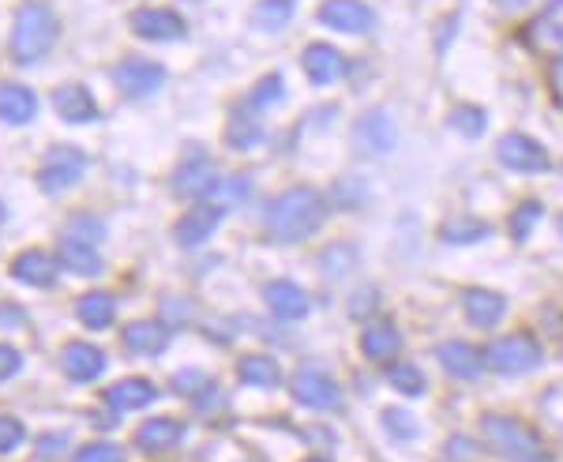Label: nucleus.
Listing matches in <instances>:
<instances>
[{"mask_svg": "<svg viewBox=\"0 0 563 462\" xmlns=\"http://www.w3.org/2000/svg\"><path fill=\"white\" fill-rule=\"evenodd\" d=\"M327 219V199L308 185L286 188L275 204L267 207V233L282 244L308 241Z\"/></svg>", "mask_w": 563, "mask_h": 462, "instance_id": "1", "label": "nucleus"}, {"mask_svg": "<svg viewBox=\"0 0 563 462\" xmlns=\"http://www.w3.org/2000/svg\"><path fill=\"white\" fill-rule=\"evenodd\" d=\"M57 15H53L49 4H42V0H26V4L15 12V26H12V57L20 61V65H34V61H42L45 53L53 50V42H57Z\"/></svg>", "mask_w": 563, "mask_h": 462, "instance_id": "2", "label": "nucleus"}, {"mask_svg": "<svg viewBox=\"0 0 563 462\" xmlns=\"http://www.w3.org/2000/svg\"><path fill=\"white\" fill-rule=\"evenodd\" d=\"M481 432H485V440L493 443V451H499V455L511 459V462H549L552 459L538 432H533L526 421L511 418V414H485V418H481Z\"/></svg>", "mask_w": 563, "mask_h": 462, "instance_id": "3", "label": "nucleus"}, {"mask_svg": "<svg viewBox=\"0 0 563 462\" xmlns=\"http://www.w3.org/2000/svg\"><path fill=\"white\" fill-rule=\"evenodd\" d=\"M485 365L499 376H522L541 365V346L530 334H504L485 350Z\"/></svg>", "mask_w": 563, "mask_h": 462, "instance_id": "4", "label": "nucleus"}, {"mask_svg": "<svg viewBox=\"0 0 563 462\" xmlns=\"http://www.w3.org/2000/svg\"><path fill=\"white\" fill-rule=\"evenodd\" d=\"M84 169H87V154L79 147H71V143H57V147L45 154V162L38 169V188L45 196H57L76 185V180L84 177Z\"/></svg>", "mask_w": 563, "mask_h": 462, "instance_id": "5", "label": "nucleus"}, {"mask_svg": "<svg viewBox=\"0 0 563 462\" xmlns=\"http://www.w3.org/2000/svg\"><path fill=\"white\" fill-rule=\"evenodd\" d=\"M496 158L504 162V169H511V174H549L552 169L549 151L522 132L504 135V140L496 143Z\"/></svg>", "mask_w": 563, "mask_h": 462, "instance_id": "6", "label": "nucleus"}, {"mask_svg": "<svg viewBox=\"0 0 563 462\" xmlns=\"http://www.w3.org/2000/svg\"><path fill=\"white\" fill-rule=\"evenodd\" d=\"M294 395L308 410H327V414L342 410V387L334 384V376L320 373V369H301L294 376Z\"/></svg>", "mask_w": 563, "mask_h": 462, "instance_id": "7", "label": "nucleus"}, {"mask_svg": "<svg viewBox=\"0 0 563 462\" xmlns=\"http://www.w3.org/2000/svg\"><path fill=\"white\" fill-rule=\"evenodd\" d=\"M316 20L342 34H368L376 26V12L365 0H323Z\"/></svg>", "mask_w": 563, "mask_h": 462, "instance_id": "8", "label": "nucleus"}, {"mask_svg": "<svg viewBox=\"0 0 563 462\" xmlns=\"http://www.w3.org/2000/svg\"><path fill=\"white\" fill-rule=\"evenodd\" d=\"M353 143H357L361 154L368 158H379V154H390L398 143V124L390 121V113L384 110H372L353 124Z\"/></svg>", "mask_w": 563, "mask_h": 462, "instance_id": "9", "label": "nucleus"}, {"mask_svg": "<svg viewBox=\"0 0 563 462\" xmlns=\"http://www.w3.org/2000/svg\"><path fill=\"white\" fill-rule=\"evenodd\" d=\"M113 84L129 98H147L154 90L166 87V68L154 65V61H143V57H129L113 68Z\"/></svg>", "mask_w": 563, "mask_h": 462, "instance_id": "10", "label": "nucleus"}, {"mask_svg": "<svg viewBox=\"0 0 563 462\" xmlns=\"http://www.w3.org/2000/svg\"><path fill=\"white\" fill-rule=\"evenodd\" d=\"M301 68L308 72V79H312L316 87H334L350 76V61L342 57L334 45H323V42L308 45L305 57H301Z\"/></svg>", "mask_w": 563, "mask_h": 462, "instance_id": "11", "label": "nucleus"}, {"mask_svg": "<svg viewBox=\"0 0 563 462\" xmlns=\"http://www.w3.org/2000/svg\"><path fill=\"white\" fill-rule=\"evenodd\" d=\"M214 185H218V169L211 158H203V154L180 162V169L174 174V193L185 199H211Z\"/></svg>", "mask_w": 563, "mask_h": 462, "instance_id": "12", "label": "nucleus"}, {"mask_svg": "<svg viewBox=\"0 0 563 462\" xmlns=\"http://www.w3.org/2000/svg\"><path fill=\"white\" fill-rule=\"evenodd\" d=\"M132 31L143 34L147 42H177L185 38V20L169 8H143V12H132Z\"/></svg>", "mask_w": 563, "mask_h": 462, "instance_id": "13", "label": "nucleus"}, {"mask_svg": "<svg viewBox=\"0 0 563 462\" xmlns=\"http://www.w3.org/2000/svg\"><path fill=\"white\" fill-rule=\"evenodd\" d=\"M526 42H530L538 53L563 57V0H552L538 20L526 26Z\"/></svg>", "mask_w": 563, "mask_h": 462, "instance_id": "14", "label": "nucleus"}, {"mask_svg": "<svg viewBox=\"0 0 563 462\" xmlns=\"http://www.w3.org/2000/svg\"><path fill=\"white\" fill-rule=\"evenodd\" d=\"M462 308H466V320L481 331H493L496 323H504L507 316V301L496 294V289H466L462 294Z\"/></svg>", "mask_w": 563, "mask_h": 462, "instance_id": "15", "label": "nucleus"}, {"mask_svg": "<svg viewBox=\"0 0 563 462\" xmlns=\"http://www.w3.org/2000/svg\"><path fill=\"white\" fill-rule=\"evenodd\" d=\"M361 350H365V358L376 361V365H395V358L402 353V334H398V328L390 320H376L361 334Z\"/></svg>", "mask_w": 563, "mask_h": 462, "instance_id": "16", "label": "nucleus"}, {"mask_svg": "<svg viewBox=\"0 0 563 462\" xmlns=\"http://www.w3.org/2000/svg\"><path fill=\"white\" fill-rule=\"evenodd\" d=\"M60 365H65L71 384H95V380L106 373V353L98 346H90V342H71L65 350V358H60Z\"/></svg>", "mask_w": 563, "mask_h": 462, "instance_id": "17", "label": "nucleus"}, {"mask_svg": "<svg viewBox=\"0 0 563 462\" xmlns=\"http://www.w3.org/2000/svg\"><path fill=\"white\" fill-rule=\"evenodd\" d=\"M263 301L271 305V312H275L278 320H305L308 308H312L305 289L297 283H286V278H278V283H271L263 289Z\"/></svg>", "mask_w": 563, "mask_h": 462, "instance_id": "18", "label": "nucleus"}, {"mask_svg": "<svg viewBox=\"0 0 563 462\" xmlns=\"http://www.w3.org/2000/svg\"><path fill=\"white\" fill-rule=\"evenodd\" d=\"M53 110H57L60 121H68V124H87L98 117L95 98H90V90L79 84H65V87L53 90Z\"/></svg>", "mask_w": 563, "mask_h": 462, "instance_id": "19", "label": "nucleus"}, {"mask_svg": "<svg viewBox=\"0 0 563 462\" xmlns=\"http://www.w3.org/2000/svg\"><path fill=\"white\" fill-rule=\"evenodd\" d=\"M435 358H440V365L459 380H477L485 373V353L474 350L470 342H443V346L435 350Z\"/></svg>", "mask_w": 563, "mask_h": 462, "instance_id": "20", "label": "nucleus"}, {"mask_svg": "<svg viewBox=\"0 0 563 462\" xmlns=\"http://www.w3.org/2000/svg\"><path fill=\"white\" fill-rule=\"evenodd\" d=\"M180 437H185V425L174 418H151L143 421V429L135 432V448L147 451V455H162V451L177 448Z\"/></svg>", "mask_w": 563, "mask_h": 462, "instance_id": "21", "label": "nucleus"}, {"mask_svg": "<svg viewBox=\"0 0 563 462\" xmlns=\"http://www.w3.org/2000/svg\"><path fill=\"white\" fill-rule=\"evenodd\" d=\"M57 271H60L57 260L45 256V252H38V249H31V252H23V256L12 260V278H20V283H26V286H38V289L57 283Z\"/></svg>", "mask_w": 563, "mask_h": 462, "instance_id": "22", "label": "nucleus"}, {"mask_svg": "<svg viewBox=\"0 0 563 462\" xmlns=\"http://www.w3.org/2000/svg\"><path fill=\"white\" fill-rule=\"evenodd\" d=\"M124 346L143 358H158L169 346V328L162 320H135L124 328Z\"/></svg>", "mask_w": 563, "mask_h": 462, "instance_id": "23", "label": "nucleus"}, {"mask_svg": "<svg viewBox=\"0 0 563 462\" xmlns=\"http://www.w3.org/2000/svg\"><path fill=\"white\" fill-rule=\"evenodd\" d=\"M38 113V95L23 84H0V121L26 124Z\"/></svg>", "mask_w": 563, "mask_h": 462, "instance_id": "24", "label": "nucleus"}, {"mask_svg": "<svg viewBox=\"0 0 563 462\" xmlns=\"http://www.w3.org/2000/svg\"><path fill=\"white\" fill-rule=\"evenodd\" d=\"M154 398H158V387L151 384V380H121V384H113L106 392V406L109 410H143V406H151Z\"/></svg>", "mask_w": 563, "mask_h": 462, "instance_id": "25", "label": "nucleus"}, {"mask_svg": "<svg viewBox=\"0 0 563 462\" xmlns=\"http://www.w3.org/2000/svg\"><path fill=\"white\" fill-rule=\"evenodd\" d=\"M218 219H222V211H218V207H196V211H188L185 219L177 222V241L185 244V249H196V244H203L207 238H211V233L218 230Z\"/></svg>", "mask_w": 563, "mask_h": 462, "instance_id": "26", "label": "nucleus"}, {"mask_svg": "<svg viewBox=\"0 0 563 462\" xmlns=\"http://www.w3.org/2000/svg\"><path fill=\"white\" fill-rule=\"evenodd\" d=\"M238 376H241V384L263 387V392H275V387L282 384L278 361H275V358H267V353H249V358H241Z\"/></svg>", "mask_w": 563, "mask_h": 462, "instance_id": "27", "label": "nucleus"}, {"mask_svg": "<svg viewBox=\"0 0 563 462\" xmlns=\"http://www.w3.org/2000/svg\"><path fill=\"white\" fill-rule=\"evenodd\" d=\"M76 316L84 320V328L106 331L109 323H113V316H117V301L109 294H87V297H79Z\"/></svg>", "mask_w": 563, "mask_h": 462, "instance_id": "28", "label": "nucleus"}, {"mask_svg": "<svg viewBox=\"0 0 563 462\" xmlns=\"http://www.w3.org/2000/svg\"><path fill=\"white\" fill-rule=\"evenodd\" d=\"M57 264L68 267V271H76V275H87V278L102 275V256H98L90 244L65 241V244H60V252H57Z\"/></svg>", "mask_w": 563, "mask_h": 462, "instance_id": "29", "label": "nucleus"}, {"mask_svg": "<svg viewBox=\"0 0 563 462\" xmlns=\"http://www.w3.org/2000/svg\"><path fill=\"white\" fill-rule=\"evenodd\" d=\"M282 98H286V84H282L278 72H271V76H263L256 87H252V95L244 98V113H260V110H271V106H278Z\"/></svg>", "mask_w": 563, "mask_h": 462, "instance_id": "30", "label": "nucleus"}, {"mask_svg": "<svg viewBox=\"0 0 563 462\" xmlns=\"http://www.w3.org/2000/svg\"><path fill=\"white\" fill-rule=\"evenodd\" d=\"M289 20H294V0H260L256 15H252V23L271 34L282 31V26H289Z\"/></svg>", "mask_w": 563, "mask_h": 462, "instance_id": "31", "label": "nucleus"}, {"mask_svg": "<svg viewBox=\"0 0 563 462\" xmlns=\"http://www.w3.org/2000/svg\"><path fill=\"white\" fill-rule=\"evenodd\" d=\"M379 421H384V429L398 443H413L417 437H421V421H417L410 410H398V406H390V410L379 414Z\"/></svg>", "mask_w": 563, "mask_h": 462, "instance_id": "32", "label": "nucleus"}, {"mask_svg": "<svg viewBox=\"0 0 563 462\" xmlns=\"http://www.w3.org/2000/svg\"><path fill=\"white\" fill-rule=\"evenodd\" d=\"M387 384L395 387L398 395L417 398V395H424V387H429V380H424V373H421V369H417V365H390Z\"/></svg>", "mask_w": 563, "mask_h": 462, "instance_id": "33", "label": "nucleus"}, {"mask_svg": "<svg viewBox=\"0 0 563 462\" xmlns=\"http://www.w3.org/2000/svg\"><path fill=\"white\" fill-rule=\"evenodd\" d=\"M225 143H230L233 151H249V147H256V143H263V129L252 121V113L241 110L230 121V135H225Z\"/></svg>", "mask_w": 563, "mask_h": 462, "instance_id": "34", "label": "nucleus"}, {"mask_svg": "<svg viewBox=\"0 0 563 462\" xmlns=\"http://www.w3.org/2000/svg\"><path fill=\"white\" fill-rule=\"evenodd\" d=\"M249 193H252V180L249 177H230V180H218L211 199H214L218 211H225V207H241L244 199H249Z\"/></svg>", "mask_w": 563, "mask_h": 462, "instance_id": "35", "label": "nucleus"}, {"mask_svg": "<svg viewBox=\"0 0 563 462\" xmlns=\"http://www.w3.org/2000/svg\"><path fill=\"white\" fill-rule=\"evenodd\" d=\"M106 238V226L98 222V219H90V215H76V219L68 222V230H65V241H76V244H90L95 249L98 241Z\"/></svg>", "mask_w": 563, "mask_h": 462, "instance_id": "36", "label": "nucleus"}, {"mask_svg": "<svg viewBox=\"0 0 563 462\" xmlns=\"http://www.w3.org/2000/svg\"><path fill=\"white\" fill-rule=\"evenodd\" d=\"M440 238L448 241V244H474V241H485V238H488V226H485V222H466V219H459V222H448V226H443Z\"/></svg>", "mask_w": 563, "mask_h": 462, "instance_id": "37", "label": "nucleus"}, {"mask_svg": "<svg viewBox=\"0 0 563 462\" xmlns=\"http://www.w3.org/2000/svg\"><path fill=\"white\" fill-rule=\"evenodd\" d=\"M451 124H455L462 135H481L488 129V113L477 110V106H459V110L451 113Z\"/></svg>", "mask_w": 563, "mask_h": 462, "instance_id": "38", "label": "nucleus"}, {"mask_svg": "<svg viewBox=\"0 0 563 462\" xmlns=\"http://www.w3.org/2000/svg\"><path fill=\"white\" fill-rule=\"evenodd\" d=\"M538 219H541V204H538V199H526L519 211L511 215V233H515V241H526V238H530V230L538 226Z\"/></svg>", "mask_w": 563, "mask_h": 462, "instance_id": "39", "label": "nucleus"}, {"mask_svg": "<svg viewBox=\"0 0 563 462\" xmlns=\"http://www.w3.org/2000/svg\"><path fill=\"white\" fill-rule=\"evenodd\" d=\"M23 440H26L23 421H15V418H8V414H0V455H8V451H15Z\"/></svg>", "mask_w": 563, "mask_h": 462, "instance_id": "40", "label": "nucleus"}, {"mask_svg": "<svg viewBox=\"0 0 563 462\" xmlns=\"http://www.w3.org/2000/svg\"><path fill=\"white\" fill-rule=\"evenodd\" d=\"M207 387H211V380L199 373V369H185V373L174 380V392L177 395H199V398H203Z\"/></svg>", "mask_w": 563, "mask_h": 462, "instance_id": "41", "label": "nucleus"}, {"mask_svg": "<svg viewBox=\"0 0 563 462\" xmlns=\"http://www.w3.org/2000/svg\"><path fill=\"white\" fill-rule=\"evenodd\" d=\"M76 462H124V451L117 443H87Z\"/></svg>", "mask_w": 563, "mask_h": 462, "instance_id": "42", "label": "nucleus"}, {"mask_svg": "<svg viewBox=\"0 0 563 462\" xmlns=\"http://www.w3.org/2000/svg\"><path fill=\"white\" fill-rule=\"evenodd\" d=\"M23 369V358L15 346H0V380H12Z\"/></svg>", "mask_w": 563, "mask_h": 462, "instance_id": "43", "label": "nucleus"}, {"mask_svg": "<svg viewBox=\"0 0 563 462\" xmlns=\"http://www.w3.org/2000/svg\"><path fill=\"white\" fill-rule=\"evenodd\" d=\"M65 437H45L42 443H38V451H42V455H49V451H53V455H57V451H65Z\"/></svg>", "mask_w": 563, "mask_h": 462, "instance_id": "44", "label": "nucleus"}, {"mask_svg": "<svg viewBox=\"0 0 563 462\" xmlns=\"http://www.w3.org/2000/svg\"><path fill=\"white\" fill-rule=\"evenodd\" d=\"M0 323H23L20 308H12V305H4V308H0Z\"/></svg>", "mask_w": 563, "mask_h": 462, "instance_id": "45", "label": "nucleus"}, {"mask_svg": "<svg viewBox=\"0 0 563 462\" xmlns=\"http://www.w3.org/2000/svg\"><path fill=\"white\" fill-rule=\"evenodd\" d=\"M552 84H556V90L563 95V57H560V65H556V76H552Z\"/></svg>", "mask_w": 563, "mask_h": 462, "instance_id": "46", "label": "nucleus"}, {"mask_svg": "<svg viewBox=\"0 0 563 462\" xmlns=\"http://www.w3.org/2000/svg\"><path fill=\"white\" fill-rule=\"evenodd\" d=\"M511 8H530V4H541V0H507Z\"/></svg>", "mask_w": 563, "mask_h": 462, "instance_id": "47", "label": "nucleus"}, {"mask_svg": "<svg viewBox=\"0 0 563 462\" xmlns=\"http://www.w3.org/2000/svg\"><path fill=\"white\" fill-rule=\"evenodd\" d=\"M305 462H331V459H305Z\"/></svg>", "mask_w": 563, "mask_h": 462, "instance_id": "48", "label": "nucleus"}, {"mask_svg": "<svg viewBox=\"0 0 563 462\" xmlns=\"http://www.w3.org/2000/svg\"><path fill=\"white\" fill-rule=\"evenodd\" d=\"M560 233H563V215H560Z\"/></svg>", "mask_w": 563, "mask_h": 462, "instance_id": "49", "label": "nucleus"}, {"mask_svg": "<svg viewBox=\"0 0 563 462\" xmlns=\"http://www.w3.org/2000/svg\"><path fill=\"white\" fill-rule=\"evenodd\" d=\"M0 219H4V207H0Z\"/></svg>", "mask_w": 563, "mask_h": 462, "instance_id": "50", "label": "nucleus"}]
</instances>
